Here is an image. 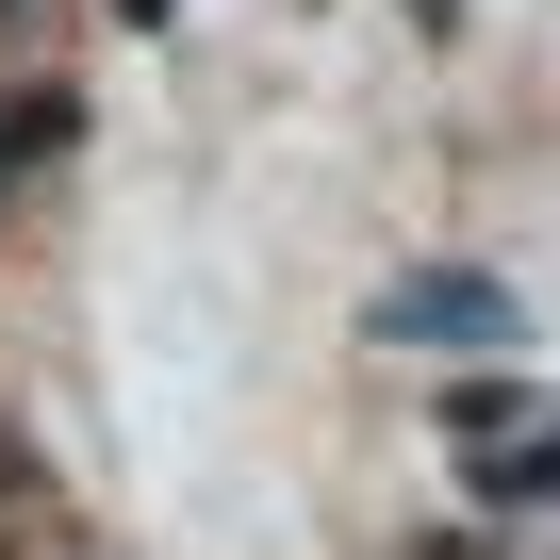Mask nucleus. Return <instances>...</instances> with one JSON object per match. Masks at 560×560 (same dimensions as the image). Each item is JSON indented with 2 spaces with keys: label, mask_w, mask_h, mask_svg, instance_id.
Listing matches in <instances>:
<instances>
[{
  "label": "nucleus",
  "mask_w": 560,
  "mask_h": 560,
  "mask_svg": "<svg viewBox=\"0 0 560 560\" xmlns=\"http://www.w3.org/2000/svg\"><path fill=\"white\" fill-rule=\"evenodd\" d=\"M380 347H511V280H478V264L396 280V298H380Z\"/></svg>",
  "instance_id": "nucleus-1"
}]
</instances>
